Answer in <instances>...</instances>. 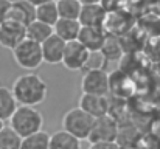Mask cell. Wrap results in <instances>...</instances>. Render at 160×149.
Masks as SVG:
<instances>
[{
    "instance_id": "52a82bcc",
    "label": "cell",
    "mask_w": 160,
    "mask_h": 149,
    "mask_svg": "<svg viewBox=\"0 0 160 149\" xmlns=\"http://www.w3.org/2000/svg\"><path fill=\"white\" fill-rule=\"evenodd\" d=\"M89 54H90V51L79 41L67 42L65 50H64V57H62L61 64L70 72H84Z\"/></svg>"
},
{
    "instance_id": "4316f807",
    "label": "cell",
    "mask_w": 160,
    "mask_h": 149,
    "mask_svg": "<svg viewBox=\"0 0 160 149\" xmlns=\"http://www.w3.org/2000/svg\"><path fill=\"white\" fill-rule=\"evenodd\" d=\"M30 3H33L34 6H39V5H44V3H50V2H54V0H28Z\"/></svg>"
},
{
    "instance_id": "cb8c5ba5",
    "label": "cell",
    "mask_w": 160,
    "mask_h": 149,
    "mask_svg": "<svg viewBox=\"0 0 160 149\" xmlns=\"http://www.w3.org/2000/svg\"><path fill=\"white\" fill-rule=\"evenodd\" d=\"M101 6L106 9L107 14L123 11V8L126 6V0H101Z\"/></svg>"
},
{
    "instance_id": "8fae6325",
    "label": "cell",
    "mask_w": 160,
    "mask_h": 149,
    "mask_svg": "<svg viewBox=\"0 0 160 149\" xmlns=\"http://www.w3.org/2000/svg\"><path fill=\"white\" fill-rule=\"evenodd\" d=\"M106 19V9L101 6V3H95V5H82V9H81V14H79L78 20L82 27L104 28Z\"/></svg>"
},
{
    "instance_id": "7a4b0ae2",
    "label": "cell",
    "mask_w": 160,
    "mask_h": 149,
    "mask_svg": "<svg viewBox=\"0 0 160 149\" xmlns=\"http://www.w3.org/2000/svg\"><path fill=\"white\" fill-rule=\"evenodd\" d=\"M9 126L23 138L44 131V115L31 106H19L9 118Z\"/></svg>"
},
{
    "instance_id": "9a60e30c",
    "label": "cell",
    "mask_w": 160,
    "mask_h": 149,
    "mask_svg": "<svg viewBox=\"0 0 160 149\" xmlns=\"http://www.w3.org/2000/svg\"><path fill=\"white\" fill-rule=\"evenodd\" d=\"M17 107H19V102L12 93V89L0 86V120L9 121V118L12 117Z\"/></svg>"
},
{
    "instance_id": "5b68a950",
    "label": "cell",
    "mask_w": 160,
    "mask_h": 149,
    "mask_svg": "<svg viewBox=\"0 0 160 149\" xmlns=\"http://www.w3.org/2000/svg\"><path fill=\"white\" fill-rule=\"evenodd\" d=\"M118 135H120L118 123L112 115L107 113L104 117L95 118L92 132H90L87 140L90 142V145H95V143H117Z\"/></svg>"
},
{
    "instance_id": "d6986e66",
    "label": "cell",
    "mask_w": 160,
    "mask_h": 149,
    "mask_svg": "<svg viewBox=\"0 0 160 149\" xmlns=\"http://www.w3.org/2000/svg\"><path fill=\"white\" fill-rule=\"evenodd\" d=\"M56 3L61 19H73V20L79 19L82 9V3L79 0H56Z\"/></svg>"
},
{
    "instance_id": "f1b7e54d",
    "label": "cell",
    "mask_w": 160,
    "mask_h": 149,
    "mask_svg": "<svg viewBox=\"0 0 160 149\" xmlns=\"http://www.w3.org/2000/svg\"><path fill=\"white\" fill-rule=\"evenodd\" d=\"M3 126H5V121H2V120H0V131L3 129Z\"/></svg>"
},
{
    "instance_id": "ffe728a7",
    "label": "cell",
    "mask_w": 160,
    "mask_h": 149,
    "mask_svg": "<svg viewBox=\"0 0 160 149\" xmlns=\"http://www.w3.org/2000/svg\"><path fill=\"white\" fill-rule=\"evenodd\" d=\"M50 134L45 131L23 137L20 149H50Z\"/></svg>"
},
{
    "instance_id": "83f0119b",
    "label": "cell",
    "mask_w": 160,
    "mask_h": 149,
    "mask_svg": "<svg viewBox=\"0 0 160 149\" xmlns=\"http://www.w3.org/2000/svg\"><path fill=\"white\" fill-rule=\"evenodd\" d=\"M82 5H95V3H101V0H79Z\"/></svg>"
},
{
    "instance_id": "9c48e42d",
    "label": "cell",
    "mask_w": 160,
    "mask_h": 149,
    "mask_svg": "<svg viewBox=\"0 0 160 149\" xmlns=\"http://www.w3.org/2000/svg\"><path fill=\"white\" fill-rule=\"evenodd\" d=\"M79 107L82 110H86L89 115H92L93 118L104 117L110 112V102H109L107 97H103V95L82 93L81 99H79Z\"/></svg>"
},
{
    "instance_id": "603a6c76",
    "label": "cell",
    "mask_w": 160,
    "mask_h": 149,
    "mask_svg": "<svg viewBox=\"0 0 160 149\" xmlns=\"http://www.w3.org/2000/svg\"><path fill=\"white\" fill-rule=\"evenodd\" d=\"M106 61L107 59L104 57V54H103L101 51H93V53L89 54V59H87V64H86L84 72H87V70H98V68H103Z\"/></svg>"
},
{
    "instance_id": "f546056e",
    "label": "cell",
    "mask_w": 160,
    "mask_h": 149,
    "mask_svg": "<svg viewBox=\"0 0 160 149\" xmlns=\"http://www.w3.org/2000/svg\"><path fill=\"white\" fill-rule=\"evenodd\" d=\"M11 3H19V2H23V0H9Z\"/></svg>"
},
{
    "instance_id": "277c9868",
    "label": "cell",
    "mask_w": 160,
    "mask_h": 149,
    "mask_svg": "<svg viewBox=\"0 0 160 149\" xmlns=\"http://www.w3.org/2000/svg\"><path fill=\"white\" fill-rule=\"evenodd\" d=\"M12 59L20 68L33 72L44 64L42 45L34 41L25 39L12 50Z\"/></svg>"
},
{
    "instance_id": "484cf974",
    "label": "cell",
    "mask_w": 160,
    "mask_h": 149,
    "mask_svg": "<svg viewBox=\"0 0 160 149\" xmlns=\"http://www.w3.org/2000/svg\"><path fill=\"white\" fill-rule=\"evenodd\" d=\"M90 149H121L118 143H95L90 145Z\"/></svg>"
},
{
    "instance_id": "d4e9b609",
    "label": "cell",
    "mask_w": 160,
    "mask_h": 149,
    "mask_svg": "<svg viewBox=\"0 0 160 149\" xmlns=\"http://www.w3.org/2000/svg\"><path fill=\"white\" fill-rule=\"evenodd\" d=\"M11 6H12V3L9 0H0V23L8 20L9 12H11Z\"/></svg>"
},
{
    "instance_id": "ba28073f",
    "label": "cell",
    "mask_w": 160,
    "mask_h": 149,
    "mask_svg": "<svg viewBox=\"0 0 160 149\" xmlns=\"http://www.w3.org/2000/svg\"><path fill=\"white\" fill-rule=\"evenodd\" d=\"M27 39V27L14 20H5L0 23V45L3 48H16L22 41Z\"/></svg>"
},
{
    "instance_id": "8992f818",
    "label": "cell",
    "mask_w": 160,
    "mask_h": 149,
    "mask_svg": "<svg viewBox=\"0 0 160 149\" xmlns=\"http://www.w3.org/2000/svg\"><path fill=\"white\" fill-rule=\"evenodd\" d=\"M81 90L82 93L89 95H103L107 97L110 90V76L104 68L98 70H87L81 79Z\"/></svg>"
},
{
    "instance_id": "44dd1931",
    "label": "cell",
    "mask_w": 160,
    "mask_h": 149,
    "mask_svg": "<svg viewBox=\"0 0 160 149\" xmlns=\"http://www.w3.org/2000/svg\"><path fill=\"white\" fill-rule=\"evenodd\" d=\"M22 140L23 138L9 124H5L0 131V149H20Z\"/></svg>"
},
{
    "instance_id": "e0dca14e",
    "label": "cell",
    "mask_w": 160,
    "mask_h": 149,
    "mask_svg": "<svg viewBox=\"0 0 160 149\" xmlns=\"http://www.w3.org/2000/svg\"><path fill=\"white\" fill-rule=\"evenodd\" d=\"M53 33V27H50L41 20H34L27 27V39L34 41L38 44H44Z\"/></svg>"
},
{
    "instance_id": "5bb4252c",
    "label": "cell",
    "mask_w": 160,
    "mask_h": 149,
    "mask_svg": "<svg viewBox=\"0 0 160 149\" xmlns=\"http://www.w3.org/2000/svg\"><path fill=\"white\" fill-rule=\"evenodd\" d=\"M81 30H82V25L79 23V20H73V19H59L53 27L54 34L59 36L65 42L78 41Z\"/></svg>"
},
{
    "instance_id": "ac0fdd59",
    "label": "cell",
    "mask_w": 160,
    "mask_h": 149,
    "mask_svg": "<svg viewBox=\"0 0 160 149\" xmlns=\"http://www.w3.org/2000/svg\"><path fill=\"white\" fill-rule=\"evenodd\" d=\"M59 11H58V3L56 0L50 3H44L36 6V20H41L50 27H54L56 22L59 20Z\"/></svg>"
},
{
    "instance_id": "3957f363",
    "label": "cell",
    "mask_w": 160,
    "mask_h": 149,
    "mask_svg": "<svg viewBox=\"0 0 160 149\" xmlns=\"http://www.w3.org/2000/svg\"><path fill=\"white\" fill-rule=\"evenodd\" d=\"M93 123H95V118L89 115L86 110H82L79 106L70 109L62 117V129L72 134L73 137L79 138L81 142L89 138Z\"/></svg>"
},
{
    "instance_id": "30bf717a",
    "label": "cell",
    "mask_w": 160,
    "mask_h": 149,
    "mask_svg": "<svg viewBox=\"0 0 160 149\" xmlns=\"http://www.w3.org/2000/svg\"><path fill=\"white\" fill-rule=\"evenodd\" d=\"M109 34L104 28H93V27H82L78 41L89 50L90 53L93 51H101L106 44Z\"/></svg>"
},
{
    "instance_id": "4fadbf2b",
    "label": "cell",
    "mask_w": 160,
    "mask_h": 149,
    "mask_svg": "<svg viewBox=\"0 0 160 149\" xmlns=\"http://www.w3.org/2000/svg\"><path fill=\"white\" fill-rule=\"evenodd\" d=\"M8 20H14L17 23H22V25L28 27L31 22L36 20V6L33 3H30L28 0L12 3Z\"/></svg>"
},
{
    "instance_id": "2e32d148",
    "label": "cell",
    "mask_w": 160,
    "mask_h": 149,
    "mask_svg": "<svg viewBox=\"0 0 160 149\" xmlns=\"http://www.w3.org/2000/svg\"><path fill=\"white\" fill-rule=\"evenodd\" d=\"M50 149H82L81 140L61 129L50 137Z\"/></svg>"
},
{
    "instance_id": "7c38bea8",
    "label": "cell",
    "mask_w": 160,
    "mask_h": 149,
    "mask_svg": "<svg viewBox=\"0 0 160 149\" xmlns=\"http://www.w3.org/2000/svg\"><path fill=\"white\" fill-rule=\"evenodd\" d=\"M42 45V54H44V62L47 64H52V65H56V64H61L62 62V57H64V50H65V45L67 42L62 41L59 36L56 34H52Z\"/></svg>"
},
{
    "instance_id": "6da1fadb",
    "label": "cell",
    "mask_w": 160,
    "mask_h": 149,
    "mask_svg": "<svg viewBox=\"0 0 160 149\" xmlns=\"http://www.w3.org/2000/svg\"><path fill=\"white\" fill-rule=\"evenodd\" d=\"M12 93L17 99L19 106H31L36 107L48 97V86L47 82L36 73L28 72L20 75L12 84Z\"/></svg>"
},
{
    "instance_id": "7402d4cb",
    "label": "cell",
    "mask_w": 160,
    "mask_h": 149,
    "mask_svg": "<svg viewBox=\"0 0 160 149\" xmlns=\"http://www.w3.org/2000/svg\"><path fill=\"white\" fill-rule=\"evenodd\" d=\"M101 53L104 54L107 61L110 59H118L121 56V45H120V41L118 39H113V36H109L104 44V47L101 50Z\"/></svg>"
}]
</instances>
